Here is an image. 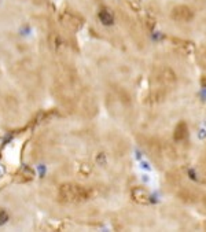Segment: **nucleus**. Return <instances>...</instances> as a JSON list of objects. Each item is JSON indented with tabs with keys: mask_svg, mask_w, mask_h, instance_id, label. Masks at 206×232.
<instances>
[{
	"mask_svg": "<svg viewBox=\"0 0 206 232\" xmlns=\"http://www.w3.org/2000/svg\"><path fill=\"white\" fill-rule=\"evenodd\" d=\"M98 19H99V22L102 23L103 26H111L113 23H114V14H113V11H111L109 7H100L98 10Z\"/></svg>",
	"mask_w": 206,
	"mask_h": 232,
	"instance_id": "3",
	"label": "nucleus"
},
{
	"mask_svg": "<svg viewBox=\"0 0 206 232\" xmlns=\"http://www.w3.org/2000/svg\"><path fill=\"white\" fill-rule=\"evenodd\" d=\"M170 17H172V19L177 21V22H190L194 18V11H192V8L186 4H177L176 7L172 8Z\"/></svg>",
	"mask_w": 206,
	"mask_h": 232,
	"instance_id": "2",
	"label": "nucleus"
},
{
	"mask_svg": "<svg viewBox=\"0 0 206 232\" xmlns=\"http://www.w3.org/2000/svg\"><path fill=\"white\" fill-rule=\"evenodd\" d=\"M132 196H133V199L136 202H139V203H149L150 202V194L147 192L144 188L142 187H136L132 190Z\"/></svg>",
	"mask_w": 206,
	"mask_h": 232,
	"instance_id": "4",
	"label": "nucleus"
},
{
	"mask_svg": "<svg viewBox=\"0 0 206 232\" xmlns=\"http://www.w3.org/2000/svg\"><path fill=\"white\" fill-rule=\"evenodd\" d=\"M91 190L80 184H62L59 187L58 195L61 198V201L67 202V203H80V202H85L91 198Z\"/></svg>",
	"mask_w": 206,
	"mask_h": 232,
	"instance_id": "1",
	"label": "nucleus"
},
{
	"mask_svg": "<svg viewBox=\"0 0 206 232\" xmlns=\"http://www.w3.org/2000/svg\"><path fill=\"white\" fill-rule=\"evenodd\" d=\"M187 135H188V126L184 121H180L174 128V140L182 141L187 137Z\"/></svg>",
	"mask_w": 206,
	"mask_h": 232,
	"instance_id": "5",
	"label": "nucleus"
},
{
	"mask_svg": "<svg viewBox=\"0 0 206 232\" xmlns=\"http://www.w3.org/2000/svg\"><path fill=\"white\" fill-rule=\"evenodd\" d=\"M10 220V214H8L7 210L4 209H0V225H4L8 223Z\"/></svg>",
	"mask_w": 206,
	"mask_h": 232,
	"instance_id": "6",
	"label": "nucleus"
}]
</instances>
